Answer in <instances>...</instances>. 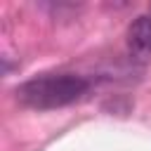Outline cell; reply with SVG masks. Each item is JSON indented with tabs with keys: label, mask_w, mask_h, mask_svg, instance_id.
Instances as JSON below:
<instances>
[{
	"label": "cell",
	"mask_w": 151,
	"mask_h": 151,
	"mask_svg": "<svg viewBox=\"0 0 151 151\" xmlns=\"http://www.w3.org/2000/svg\"><path fill=\"white\" fill-rule=\"evenodd\" d=\"M90 83L76 73H42L17 87V99L31 109H59L78 101Z\"/></svg>",
	"instance_id": "cell-1"
},
{
	"label": "cell",
	"mask_w": 151,
	"mask_h": 151,
	"mask_svg": "<svg viewBox=\"0 0 151 151\" xmlns=\"http://www.w3.org/2000/svg\"><path fill=\"white\" fill-rule=\"evenodd\" d=\"M127 47L134 57H151V7L139 14L127 28Z\"/></svg>",
	"instance_id": "cell-2"
}]
</instances>
